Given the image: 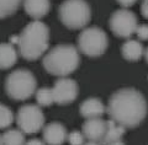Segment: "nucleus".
<instances>
[{"label": "nucleus", "mask_w": 148, "mask_h": 145, "mask_svg": "<svg viewBox=\"0 0 148 145\" xmlns=\"http://www.w3.org/2000/svg\"><path fill=\"white\" fill-rule=\"evenodd\" d=\"M36 101L38 106L41 107H47L54 103L53 100V93H52V88L49 87H41L38 90H36Z\"/></svg>", "instance_id": "obj_19"}, {"label": "nucleus", "mask_w": 148, "mask_h": 145, "mask_svg": "<svg viewBox=\"0 0 148 145\" xmlns=\"http://www.w3.org/2000/svg\"><path fill=\"white\" fill-rule=\"evenodd\" d=\"M25 133L20 129H8L0 134V145H25Z\"/></svg>", "instance_id": "obj_17"}, {"label": "nucleus", "mask_w": 148, "mask_h": 145, "mask_svg": "<svg viewBox=\"0 0 148 145\" xmlns=\"http://www.w3.org/2000/svg\"><path fill=\"white\" fill-rule=\"evenodd\" d=\"M16 123L18 129L25 134H35L43 128L45 114L38 106L25 105L17 111Z\"/></svg>", "instance_id": "obj_7"}, {"label": "nucleus", "mask_w": 148, "mask_h": 145, "mask_svg": "<svg viewBox=\"0 0 148 145\" xmlns=\"http://www.w3.org/2000/svg\"><path fill=\"white\" fill-rule=\"evenodd\" d=\"M25 145H46V143L43 142V140H40V139H31L29 140V142H26Z\"/></svg>", "instance_id": "obj_24"}, {"label": "nucleus", "mask_w": 148, "mask_h": 145, "mask_svg": "<svg viewBox=\"0 0 148 145\" xmlns=\"http://www.w3.org/2000/svg\"><path fill=\"white\" fill-rule=\"evenodd\" d=\"M142 14H143V16L147 17L148 18V0H142Z\"/></svg>", "instance_id": "obj_23"}, {"label": "nucleus", "mask_w": 148, "mask_h": 145, "mask_svg": "<svg viewBox=\"0 0 148 145\" xmlns=\"http://www.w3.org/2000/svg\"><path fill=\"white\" fill-rule=\"evenodd\" d=\"M17 62V52L12 43H0V69H10Z\"/></svg>", "instance_id": "obj_15"}, {"label": "nucleus", "mask_w": 148, "mask_h": 145, "mask_svg": "<svg viewBox=\"0 0 148 145\" xmlns=\"http://www.w3.org/2000/svg\"><path fill=\"white\" fill-rule=\"evenodd\" d=\"M11 43H17L18 52L27 60H36L47 52L49 44V30L46 23L38 20L30 22Z\"/></svg>", "instance_id": "obj_2"}, {"label": "nucleus", "mask_w": 148, "mask_h": 145, "mask_svg": "<svg viewBox=\"0 0 148 145\" xmlns=\"http://www.w3.org/2000/svg\"><path fill=\"white\" fill-rule=\"evenodd\" d=\"M59 18L69 30H80L90 22L91 10L85 0H66L59 6Z\"/></svg>", "instance_id": "obj_5"}, {"label": "nucleus", "mask_w": 148, "mask_h": 145, "mask_svg": "<svg viewBox=\"0 0 148 145\" xmlns=\"http://www.w3.org/2000/svg\"><path fill=\"white\" fill-rule=\"evenodd\" d=\"M68 142L71 145H84V134L78 132V130H74V132L68 134Z\"/></svg>", "instance_id": "obj_21"}, {"label": "nucleus", "mask_w": 148, "mask_h": 145, "mask_svg": "<svg viewBox=\"0 0 148 145\" xmlns=\"http://www.w3.org/2000/svg\"><path fill=\"white\" fill-rule=\"evenodd\" d=\"M22 0H0V18L15 14Z\"/></svg>", "instance_id": "obj_18"}, {"label": "nucleus", "mask_w": 148, "mask_h": 145, "mask_svg": "<svg viewBox=\"0 0 148 145\" xmlns=\"http://www.w3.org/2000/svg\"><path fill=\"white\" fill-rule=\"evenodd\" d=\"M52 88L53 93V100L54 103L58 105H68L77 99L79 88H78V84L68 78H61L54 82Z\"/></svg>", "instance_id": "obj_9"}, {"label": "nucleus", "mask_w": 148, "mask_h": 145, "mask_svg": "<svg viewBox=\"0 0 148 145\" xmlns=\"http://www.w3.org/2000/svg\"><path fill=\"white\" fill-rule=\"evenodd\" d=\"M67 138L66 127L58 122L49 123L43 129V142L47 145H62Z\"/></svg>", "instance_id": "obj_11"}, {"label": "nucleus", "mask_w": 148, "mask_h": 145, "mask_svg": "<svg viewBox=\"0 0 148 145\" xmlns=\"http://www.w3.org/2000/svg\"><path fill=\"white\" fill-rule=\"evenodd\" d=\"M109 44V39L105 32L99 27L84 29L78 37V48L90 58L100 57L105 53Z\"/></svg>", "instance_id": "obj_6"}, {"label": "nucleus", "mask_w": 148, "mask_h": 145, "mask_svg": "<svg viewBox=\"0 0 148 145\" xmlns=\"http://www.w3.org/2000/svg\"><path fill=\"white\" fill-rule=\"evenodd\" d=\"M84 145H101L100 143H96V142H88V143H84Z\"/></svg>", "instance_id": "obj_26"}, {"label": "nucleus", "mask_w": 148, "mask_h": 145, "mask_svg": "<svg viewBox=\"0 0 148 145\" xmlns=\"http://www.w3.org/2000/svg\"><path fill=\"white\" fill-rule=\"evenodd\" d=\"M14 122V113L8 106L0 103V129L9 128Z\"/></svg>", "instance_id": "obj_20"}, {"label": "nucleus", "mask_w": 148, "mask_h": 145, "mask_svg": "<svg viewBox=\"0 0 148 145\" xmlns=\"http://www.w3.org/2000/svg\"><path fill=\"white\" fill-rule=\"evenodd\" d=\"M136 1H137V0H117V3H119L121 6H123V7H130V6H132Z\"/></svg>", "instance_id": "obj_22"}, {"label": "nucleus", "mask_w": 148, "mask_h": 145, "mask_svg": "<svg viewBox=\"0 0 148 145\" xmlns=\"http://www.w3.org/2000/svg\"><path fill=\"white\" fill-rule=\"evenodd\" d=\"M108 145H125V143L122 142L121 139H120V140H116V142H112V143H110V144H108Z\"/></svg>", "instance_id": "obj_25"}, {"label": "nucleus", "mask_w": 148, "mask_h": 145, "mask_svg": "<svg viewBox=\"0 0 148 145\" xmlns=\"http://www.w3.org/2000/svg\"><path fill=\"white\" fill-rule=\"evenodd\" d=\"M125 134V127L120 125L115 120L110 119L108 120V125H106V132L103 140L100 142L101 145H108L112 142H116L122 138V135Z\"/></svg>", "instance_id": "obj_16"}, {"label": "nucleus", "mask_w": 148, "mask_h": 145, "mask_svg": "<svg viewBox=\"0 0 148 145\" xmlns=\"http://www.w3.org/2000/svg\"><path fill=\"white\" fill-rule=\"evenodd\" d=\"M106 125H108V120H104L101 118L86 119L83 124V134H84L85 139L90 140V142L100 143L105 135Z\"/></svg>", "instance_id": "obj_10"}, {"label": "nucleus", "mask_w": 148, "mask_h": 145, "mask_svg": "<svg viewBox=\"0 0 148 145\" xmlns=\"http://www.w3.org/2000/svg\"><path fill=\"white\" fill-rule=\"evenodd\" d=\"M145 57H146V60H147V63H148V47L145 49Z\"/></svg>", "instance_id": "obj_27"}, {"label": "nucleus", "mask_w": 148, "mask_h": 145, "mask_svg": "<svg viewBox=\"0 0 148 145\" xmlns=\"http://www.w3.org/2000/svg\"><path fill=\"white\" fill-rule=\"evenodd\" d=\"M110 118L125 128H136L145 119L147 102L136 88H120L110 97L108 103Z\"/></svg>", "instance_id": "obj_1"}, {"label": "nucleus", "mask_w": 148, "mask_h": 145, "mask_svg": "<svg viewBox=\"0 0 148 145\" xmlns=\"http://www.w3.org/2000/svg\"><path fill=\"white\" fill-rule=\"evenodd\" d=\"M121 53L123 55V58L127 59L128 62H137L145 54V48H143V46L140 41L128 39L122 44Z\"/></svg>", "instance_id": "obj_14"}, {"label": "nucleus", "mask_w": 148, "mask_h": 145, "mask_svg": "<svg viewBox=\"0 0 148 145\" xmlns=\"http://www.w3.org/2000/svg\"><path fill=\"white\" fill-rule=\"evenodd\" d=\"M49 0H24V9L26 14L35 20H40L49 11Z\"/></svg>", "instance_id": "obj_13"}, {"label": "nucleus", "mask_w": 148, "mask_h": 145, "mask_svg": "<svg viewBox=\"0 0 148 145\" xmlns=\"http://www.w3.org/2000/svg\"><path fill=\"white\" fill-rule=\"evenodd\" d=\"M42 63L47 73L64 78L78 69L80 63V55L74 46L59 44L45 55Z\"/></svg>", "instance_id": "obj_3"}, {"label": "nucleus", "mask_w": 148, "mask_h": 145, "mask_svg": "<svg viewBox=\"0 0 148 145\" xmlns=\"http://www.w3.org/2000/svg\"><path fill=\"white\" fill-rule=\"evenodd\" d=\"M37 81L30 70L17 69L9 74L5 80V91L8 96L16 101L27 100L36 92Z\"/></svg>", "instance_id": "obj_4"}, {"label": "nucleus", "mask_w": 148, "mask_h": 145, "mask_svg": "<svg viewBox=\"0 0 148 145\" xmlns=\"http://www.w3.org/2000/svg\"><path fill=\"white\" fill-rule=\"evenodd\" d=\"M79 111H80V114L86 119L100 118L105 113L106 107L101 102V100L96 99V97H89V99H86L85 101L82 102Z\"/></svg>", "instance_id": "obj_12"}, {"label": "nucleus", "mask_w": 148, "mask_h": 145, "mask_svg": "<svg viewBox=\"0 0 148 145\" xmlns=\"http://www.w3.org/2000/svg\"><path fill=\"white\" fill-rule=\"evenodd\" d=\"M138 22L132 11L121 9L115 11L110 17V29L120 38H130L136 33Z\"/></svg>", "instance_id": "obj_8"}]
</instances>
